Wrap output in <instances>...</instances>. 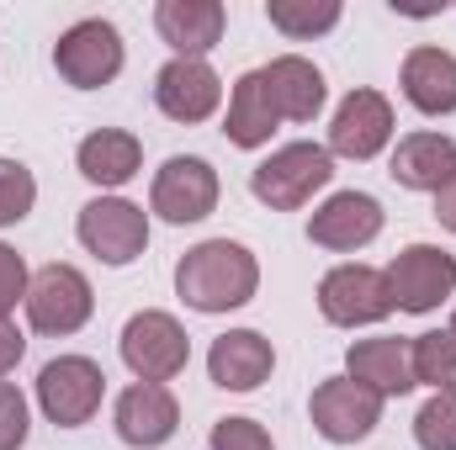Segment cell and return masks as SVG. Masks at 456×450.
<instances>
[{"mask_svg": "<svg viewBox=\"0 0 456 450\" xmlns=\"http://www.w3.org/2000/svg\"><path fill=\"white\" fill-rule=\"evenodd\" d=\"M27 430H32V414H27L21 387L0 382V450H21L27 446Z\"/></svg>", "mask_w": 456, "mask_h": 450, "instance_id": "28", "label": "cell"}, {"mask_svg": "<svg viewBox=\"0 0 456 450\" xmlns=\"http://www.w3.org/2000/svg\"><path fill=\"white\" fill-rule=\"evenodd\" d=\"M91 313H96V292H91V281H86L80 265H59L53 260V265H43L32 276V286H27V318H32L37 334L69 339L91 324Z\"/></svg>", "mask_w": 456, "mask_h": 450, "instance_id": "4", "label": "cell"}, {"mask_svg": "<svg viewBox=\"0 0 456 450\" xmlns=\"http://www.w3.org/2000/svg\"><path fill=\"white\" fill-rule=\"evenodd\" d=\"M224 101V80L208 59H170L159 75H154V107L181 122V127H197L218 112Z\"/></svg>", "mask_w": 456, "mask_h": 450, "instance_id": "14", "label": "cell"}, {"mask_svg": "<svg viewBox=\"0 0 456 450\" xmlns=\"http://www.w3.org/2000/svg\"><path fill=\"white\" fill-rule=\"evenodd\" d=\"M387 143H393V101H387L382 91H371V85H355L340 107H335L330 143H324V149L340 154V159L366 165V159H377Z\"/></svg>", "mask_w": 456, "mask_h": 450, "instance_id": "12", "label": "cell"}, {"mask_svg": "<svg viewBox=\"0 0 456 450\" xmlns=\"http://www.w3.org/2000/svg\"><path fill=\"white\" fill-rule=\"evenodd\" d=\"M409 350H414V387L456 392V334H452V329L414 334V339H409Z\"/></svg>", "mask_w": 456, "mask_h": 450, "instance_id": "25", "label": "cell"}, {"mask_svg": "<svg viewBox=\"0 0 456 450\" xmlns=\"http://www.w3.org/2000/svg\"><path fill=\"white\" fill-rule=\"evenodd\" d=\"M154 27L175 48V59H208L224 43L228 11L224 0H159L154 5Z\"/></svg>", "mask_w": 456, "mask_h": 450, "instance_id": "17", "label": "cell"}, {"mask_svg": "<svg viewBox=\"0 0 456 450\" xmlns=\"http://www.w3.org/2000/svg\"><path fill=\"white\" fill-rule=\"evenodd\" d=\"M330 181H335V154H330L324 143H308V138L281 143L271 159H260V165L249 170V191H255V202L271 207V213H297V207H308Z\"/></svg>", "mask_w": 456, "mask_h": 450, "instance_id": "2", "label": "cell"}, {"mask_svg": "<svg viewBox=\"0 0 456 450\" xmlns=\"http://www.w3.org/2000/svg\"><path fill=\"white\" fill-rule=\"evenodd\" d=\"M75 233L102 265L122 270V265H133L149 249V213L138 202H127V197H96V202L80 207Z\"/></svg>", "mask_w": 456, "mask_h": 450, "instance_id": "8", "label": "cell"}, {"mask_svg": "<svg viewBox=\"0 0 456 450\" xmlns=\"http://www.w3.org/2000/svg\"><path fill=\"white\" fill-rule=\"evenodd\" d=\"M387 175H393L403 191H430V197H436V191L456 175V138L452 133H436V127L398 138Z\"/></svg>", "mask_w": 456, "mask_h": 450, "instance_id": "20", "label": "cell"}, {"mask_svg": "<svg viewBox=\"0 0 456 450\" xmlns=\"http://www.w3.org/2000/svg\"><path fill=\"white\" fill-rule=\"evenodd\" d=\"M382 276L393 292V313H436L456 292V254L441 244H409Z\"/></svg>", "mask_w": 456, "mask_h": 450, "instance_id": "7", "label": "cell"}, {"mask_svg": "<svg viewBox=\"0 0 456 450\" xmlns=\"http://www.w3.org/2000/svg\"><path fill=\"white\" fill-rule=\"evenodd\" d=\"M218 170L197 154H175L154 170V186H149V213H159L165 223L186 228V223H202L213 218L218 207Z\"/></svg>", "mask_w": 456, "mask_h": 450, "instance_id": "9", "label": "cell"}, {"mask_svg": "<svg viewBox=\"0 0 456 450\" xmlns=\"http://www.w3.org/2000/svg\"><path fill=\"white\" fill-rule=\"evenodd\" d=\"M260 292V260L233 238H202L175 260V297L191 313H233Z\"/></svg>", "mask_w": 456, "mask_h": 450, "instance_id": "1", "label": "cell"}, {"mask_svg": "<svg viewBox=\"0 0 456 450\" xmlns=\"http://www.w3.org/2000/svg\"><path fill=\"white\" fill-rule=\"evenodd\" d=\"M107 398V371L91 360V355H59L37 371V408L48 424L59 430H80L96 419Z\"/></svg>", "mask_w": 456, "mask_h": 450, "instance_id": "3", "label": "cell"}, {"mask_svg": "<svg viewBox=\"0 0 456 450\" xmlns=\"http://www.w3.org/2000/svg\"><path fill=\"white\" fill-rule=\"evenodd\" d=\"M208 446L213 450H276L271 435H265V424H255V419H218Z\"/></svg>", "mask_w": 456, "mask_h": 450, "instance_id": "29", "label": "cell"}, {"mask_svg": "<svg viewBox=\"0 0 456 450\" xmlns=\"http://www.w3.org/2000/svg\"><path fill=\"white\" fill-rule=\"evenodd\" d=\"M271 371H276V350L255 329H228L208 350V376L224 392H255L260 382H271Z\"/></svg>", "mask_w": 456, "mask_h": 450, "instance_id": "18", "label": "cell"}, {"mask_svg": "<svg viewBox=\"0 0 456 450\" xmlns=\"http://www.w3.org/2000/svg\"><path fill=\"white\" fill-rule=\"evenodd\" d=\"M21 355H27V339H21V329H16L11 318H0V376H11Z\"/></svg>", "mask_w": 456, "mask_h": 450, "instance_id": "31", "label": "cell"}, {"mask_svg": "<svg viewBox=\"0 0 456 450\" xmlns=\"http://www.w3.org/2000/svg\"><path fill=\"white\" fill-rule=\"evenodd\" d=\"M436 218H441V228H446V233H456V175L441 186V191H436Z\"/></svg>", "mask_w": 456, "mask_h": 450, "instance_id": "32", "label": "cell"}, {"mask_svg": "<svg viewBox=\"0 0 456 450\" xmlns=\"http://www.w3.org/2000/svg\"><path fill=\"white\" fill-rule=\"evenodd\" d=\"M398 85H403V101L425 117H452L456 112V53L446 48H409L403 53V69H398Z\"/></svg>", "mask_w": 456, "mask_h": 450, "instance_id": "19", "label": "cell"}, {"mask_svg": "<svg viewBox=\"0 0 456 450\" xmlns=\"http://www.w3.org/2000/svg\"><path fill=\"white\" fill-rule=\"evenodd\" d=\"M345 376L361 382V387H371L382 403L403 398V392H414V350H409V339H393V334L355 339L345 350Z\"/></svg>", "mask_w": 456, "mask_h": 450, "instance_id": "16", "label": "cell"}, {"mask_svg": "<svg viewBox=\"0 0 456 450\" xmlns=\"http://www.w3.org/2000/svg\"><path fill=\"white\" fill-rule=\"evenodd\" d=\"M27 286H32L27 260H21L11 244H0V318H11L16 302H27Z\"/></svg>", "mask_w": 456, "mask_h": 450, "instance_id": "30", "label": "cell"}, {"mask_svg": "<svg viewBox=\"0 0 456 450\" xmlns=\"http://www.w3.org/2000/svg\"><path fill=\"white\" fill-rule=\"evenodd\" d=\"M382 202L377 197H366V191H335L324 207H314V218H308V238L319 244V249H335V254H355V249H366L377 233H382Z\"/></svg>", "mask_w": 456, "mask_h": 450, "instance_id": "15", "label": "cell"}, {"mask_svg": "<svg viewBox=\"0 0 456 450\" xmlns=\"http://www.w3.org/2000/svg\"><path fill=\"white\" fill-rule=\"evenodd\" d=\"M419 450H456V392H430V403L414 414Z\"/></svg>", "mask_w": 456, "mask_h": 450, "instance_id": "26", "label": "cell"}, {"mask_svg": "<svg viewBox=\"0 0 456 450\" xmlns=\"http://www.w3.org/2000/svg\"><path fill=\"white\" fill-rule=\"evenodd\" d=\"M340 0H265V21L292 37V43H308V37H324L340 27Z\"/></svg>", "mask_w": 456, "mask_h": 450, "instance_id": "24", "label": "cell"}, {"mask_svg": "<svg viewBox=\"0 0 456 450\" xmlns=\"http://www.w3.org/2000/svg\"><path fill=\"white\" fill-rule=\"evenodd\" d=\"M260 75H265V85H271V101H276L281 122H314V117L324 112L330 85H324V69H319L314 59L281 53V59H271Z\"/></svg>", "mask_w": 456, "mask_h": 450, "instance_id": "22", "label": "cell"}, {"mask_svg": "<svg viewBox=\"0 0 456 450\" xmlns=\"http://www.w3.org/2000/svg\"><path fill=\"white\" fill-rule=\"evenodd\" d=\"M276 101H271V85H265V75L260 69H249V75H239L233 80V96H228V143L233 149H260V143H271V133H276Z\"/></svg>", "mask_w": 456, "mask_h": 450, "instance_id": "23", "label": "cell"}, {"mask_svg": "<svg viewBox=\"0 0 456 450\" xmlns=\"http://www.w3.org/2000/svg\"><path fill=\"white\" fill-rule=\"evenodd\" d=\"M452 334H456V313H452Z\"/></svg>", "mask_w": 456, "mask_h": 450, "instance_id": "33", "label": "cell"}, {"mask_svg": "<svg viewBox=\"0 0 456 450\" xmlns=\"http://www.w3.org/2000/svg\"><path fill=\"white\" fill-rule=\"evenodd\" d=\"M319 313H324L335 329L382 324V318L393 313V292H387V276H382L377 265L345 260V265H335V270L319 281Z\"/></svg>", "mask_w": 456, "mask_h": 450, "instance_id": "10", "label": "cell"}, {"mask_svg": "<svg viewBox=\"0 0 456 450\" xmlns=\"http://www.w3.org/2000/svg\"><path fill=\"white\" fill-rule=\"evenodd\" d=\"M122 32H117L107 16H86L75 21L59 43H53V69L64 85L75 91H102L122 75Z\"/></svg>", "mask_w": 456, "mask_h": 450, "instance_id": "6", "label": "cell"}, {"mask_svg": "<svg viewBox=\"0 0 456 450\" xmlns=\"http://www.w3.org/2000/svg\"><path fill=\"white\" fill-rule=\"evenodd\" d=\"M117 350H122V366H127L138 382H159V387H165L170 376H181L186 360H191V339H186V329H181L170 313H159V308L133 313V318L122 324Z\"/></svg>", "mask_w": 456, "mask_h": 450, "instance_id": "5", "label": "cell"}, {"mask_svg": "<svg viewBox=\"0 0 456 450\" xmlns=\"http://www.w3.org/2000/svg\"><path fill=\"white\" fill-rule=\"evenodd\" d=\"M75 165H80V175H86L91 186L117 191V186H127V181L143 170V143H138V133H127V127H96V133L80 138Z\"/></svg>", "mask_w": 456, "mask_h": 450, "instance_id": "21", "label": "cell"}, {"mask_svg": "<svg viewBox=\"0 0 456 450\" xmlns=\"http://www.w3.org/2000/svg\"><path fill=\"white\" fill-rule=\"evenodd\" d=\"M37 207V181L21 159H0V228L21 223Z\"/></svg>", "mask_w": 456, "mask_h": 450, "instance_id": "27", "label": "cell"}, {"mask_svg": "<svg viewBox=\"0 0 456 450\" xmlns=\"http://www.w3.org/2000/svg\"><path fill=\"white\" fill-rule=\"evenodd\" d=\"M308 419L314 430L330 440V446H355L366 440L377 424H382V398L350 376H330L314 387V403H308Z\"/></svg>", "mask_w": 456, "mask_h": 450, "instance_id": "11", "label": "cell"}, {"mask_svg": "<svg viewBox=\"0 0 456 450\" xmlns=\"http://www.w3.org/2000/svg\"><path fill=\"white\" fill-rule=\"evenodd\" d=\"M112 424H117V440L133 450H159L175 440L181 430V403L170 387L159 382H133L112 408Z\"/></svg>", "mask_w": 456, "mask_h": 450, "instance_id": "13", "label": "cell"}]
</instances>
